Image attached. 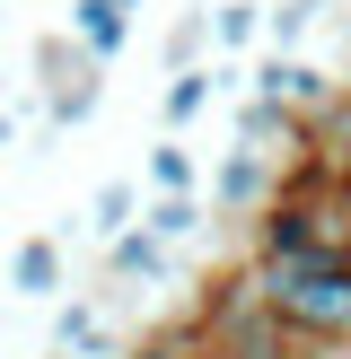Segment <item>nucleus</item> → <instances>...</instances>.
Listing matches in <instances>:
<instances>
[{
  "label": "nucleus",
  "mask_w": 351,
  "mask_h": 359,
  "mask_svg": "<svg viewBox=\"0 0 351 359\" xmlns=\"http://www.w3.org/2000/svg\"><path fill=\"white\" fill-rule=\"evenodd\" d=\"M263 307L298 333L307 359H343L351 351V263H263Z\"/></svg>",
  "instance_id": "f257e3e1"
},
{
  "label": "nucleus",
  "mask_w": 351,
  "mask_h": 359,
  "mask_svg": "<svg viewBox=\"0 0 351 359\" xmlns=\"http://www.w3.org/2000/svg\"><path fill=\"white\" fill-rule=\"evenodd\" d=\"M193 316H202V333H211L228 359H307V351H298V333L263 307V263H255V255H237L220 280H202Z\"/></svg>",
  "instance_id": "f03ea898"
},
{
  "label": "nucleus",
  "mask_w": 351,
  "mask_h": 359,
  "mask_svg": "<svg viewBox=\"0 0 351 359\" xmlns=\"http://www.w3.org/2000/svg\"><path fill=\"white\" fill-rule=\"evenodd\" d=\"M281 193V158H263V149H237L220 167V184H211V202L228 210V219H263V202Z\"/></svg>",
  "instance_id": "7ed1b4c3"
},
{
  "label": "nucleus",
  "mask_w": 351,
  "mask_h": 359,
  "mask_svg": "<svg viewBox=\"0 0 351 359\" xmlns=\"http://www.w3.org/2000/svg\"><path fill=\"white\" fill-rule=\"evenodd\" d=\"M255 97H272V105H290V114L307 123L316 105L333 97V79H325V70H316V62H298V53H263V62H255Z\"/></svg>",
  "instance_id": "20e7f679"
},
{
  "label": "nucleus",
  "mask_w": 351,
  "mask_h": 359,
  "mask_svg": "<svg viewBox=\"0 0 351 359\" xmlns=\"http://www.w3.org/2000/svg\"><path fill=\"white\" fill-rule=\"evenodd\" d=\"M53 359H114V333H105L97 298H70V307L53 316Z\"/></svg>",
  "instance_id": "39448f33"
},
{
  "label": "nucleus",
  "mask_w": 351,
  "mask_h": 359,
  "mask_svg": "<svg viewBox=\"0 0 351 359\" xmlns=\"http://www.w3.org/2000/svg\"><path fill=\"white\" fill-rule=\"evenodd\" d=\"M105 280H167V237H150V228H123L114 245H105Z\"/></svg>",
  "instance_id": "423d86ee"
},
{
  "label": "nucleus",
  "mask_w": 351,
  "mask_h": 359,
  "mask_svg": "<svg viewBox=\"0 0 351 359\" xmlns=\"http://www.w3.org/2000/svg\"><path fill=\"white\" fill-rule=\"evenodd\" d=\"M70 27H79V53L114 62L123 35H132V9H123V0H70Z\"/></svg>",
  "instance_id": "0eeeda50"
},
{
  "label": "nucleus",
  "mask_w": 351,
  "mask_h": 359,
  "mask_svg": "<svg viewBox=\"0 0 351 359\" xmlns=\"http://www.w3.org/2000/svg\"><path fill=\"white\" fill-rule=\"evenodd\" d=\"M237 149H263V158L298 149V114H290V105H272V97H246V114H237Z\"/></svg>",
  "instance_id": "6e6552de"
},
{
  "label": "nucleus",
  "mask_w": 351,
  "mask_h": 359,
  "mask_svg": "<svg viewBox=\"0 0 351 359\" xmlns=\"http://www.w3.org/2000/svg\"><path fill=\"white\" fill-rule=\"evenodd\" d=\"M237 88V62H220V70H176L167 79V123H193L211 97H228Z\"/></svg>",
  "instance_id": "1a4fd4ad"
},
{
  "label": "nucleus",
  "mask_w": 351,
  "mask_h": 359,
  "mask_svg": "<svg viewBox=\"0 0 351 359\" xmlns=\"http://www.w3.org/2000/svg\"><path fill=\"white\" fill-rule=\"evenodd\" d=\"M9 290L18 298H53V290H62V245H53V237H27L9 255Z\"/></svg>",
  "instance_id": "9d476101"
},
{
  "label": "nucleus",
  "mask_w": 351,
  "mask_h": 359,
  "mask_svg": "<svg viewBox=\"0 0 351 359\" xmlns=\"http://www.w3.org/2000/svg\"><path fill=\"white\" fill-rule=\"evenodd\" d=\"M140 228H150V237H167V245H185L193 228H202V193H158Z\"/></svg>",
  "instance_id": "9b49d317"
},
{
  "label": "nucleus",
  "mask_w": 351,
  "mask_h": 359,
  "mask_svg": "<svg viewBox=\"0 0 351 359\" xmlns=\"http://www.w3.org/2000/svg\"><path fill=\"white\" fill-rule=\"evenodd\" d=\"M132 210H140V184H97V202H88V228H97V237H123V228H132Z\"/></svg>",
  "instance_id": "f8f14e48"
},
{
  "label": "nucleus",
  "mask_w": 351,
  "mask_h": 359,
  "mask_svg": "<svg viewBox=\"0 0 351 359\" xmlns=\"http://www.w3.org/2000/svg\"><path fill=\"white\" fill-rule=\"evenodd\" d=\"M316 18H325V0H272V18H263V27H272V53H290Z\"/></svg>",
  "instance_id": "ddd939ff"
},
{
  "label": "nucleus",
  "mask_w": 351,
  "mask_h": 359,
  "mask_svg": "<svg viewBox=\"0 0 351 359\" xmlns=\"http://www.w3.org/2000/svg\"><path fill=\"white\" fill-rule=\"evenodd\" d=\"M211 35H220L228 53H246V44L263 35V9H255V0H220V18H211Z\"/></svg>",
  "instance_id": "4468645a"
},
{
  "label": "nucleus",
  "mask_w": 351,
  "mask_h": 359,
  "mask_svg": "<svg viewBox=\"0 0 351 359\" xmlns=\"http://www.w3.org/2000/svg\"><path fill=\"white\" fill-rule=\"evenodd\" d=\"M150 184H158V193H193V158H185V140H158V149H150Z\"/></svg>",
  "instance_id": "2eb2a0df"
},
{
  "label": "nucleus",
  "mask_w": 351,
  "mask_h": 359,
  "mask_svg": "<svg viewBox=\"0 0 351 359\" xmlns=\"http://www.w3.org/2000/svg\"><path fill=\"white\" fill-rule=\"evenodd\" d=\"M202 35H211L202 18H185V27L167 35V70H202V62H193V53H202Z\"/></svg>",
  "instance_id": "dca6fc26"
},
{
  "label": "nucleus",
  "mask_w": 351,
  "mask_h": 359,
  "mask_svg": "<svg viewBox=\"0 0 351 359\" xmlns=\"http://www.w3.org/2000/svg\"><path fill=\"white\" fill-rule=\"evenodd\" d=\"M185 359H228V351H220V342H211V333H202V342H193V351H185Z\"/></svg>",
  "instance_id": "f3484780"
},
{
  "label": "nucleus",
  "mask_w": 351,
  "mask_h": 359,
  "mask_svg": "<svg viewBox=\"0 0 351 359\" xmlns=\"http://www.w3.org/2000/svg\"><path fill=\"white\" fill-rule=\"evenodd\" d=\"M343 193H351V175H343Z\"/></svg>",
  "instance_id": "a211bd4d"
},
{
  "label": "nucleus",
  "mask_w": 351,
  "mask_h": 359,
  "mask_svg": "<svg viewBox=\"0 0 351 359\" xmlns=\"http://www.w3.org/2000/svg\"><path fill=\"white\" fill-rule=\"evenodd\" d=\"M123 9H132V0H123Z\"/></svg>",
  "instance_id": "6ab92c4d"
}]
</instances>
